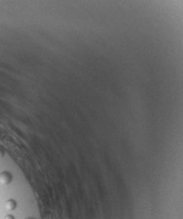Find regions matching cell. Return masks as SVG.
Segmentation results:
<instances>
[{
  "mask_svg": "<svg viewBox=\"0 0 183 219\" xmlns=\"http://www.w3.org/2000/svg\"><path fill=\"white\" fill-rule=\"evenodd\" d=\"M13 176L10 171H2L0 173V183L3 185H8L12 182Z\"/></svg>",
  "mask_w": 183,
  "mask_h": 219,
  "instance_id": "1",
  "label": "cell"
},
{
  "mask_svg": "<svg viewBox=\"0 0 183 219\" xmlns=\"http://www.w3.org/2000/svg\"><path fill=\"white\" fill-rule=\"evenodd\" d=\"M4 157H5V151H4L3 149L0 148V159L2 158H4Z\"/></svg>",
  "mask_w": 183,
  "mask_h": 219,
  "instance_id": "2",
  "label": "cell"
}]
</instances>
